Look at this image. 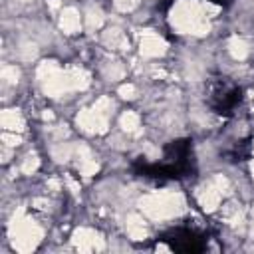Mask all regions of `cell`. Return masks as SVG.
Masks as SVG:
<instances>
[{
	"label": "cell",
	"instance_id": "6da1fadb",
	"mask_svg": "<svg viewBox=\"0 0 254 254\" xmlns=\"http://www.w3.org/2000/svg\"><path fill=\"white\" fill-rule=\"evenodd\" d=\"M135 175L153 181H183L194 177L196 161L190 139H175L163 147L159 161L137 159L133 163Z\"/></svg>",
	"mask_w": 254,
	"mask_h": 254
},
{
	"label": "cell",
	"instance_id": "7a4b0ae2",
	"mask_svg": "<svg viewBox=\"0 0 254 254\" xmlns=\"http://www.w3.org/2000/svg\"><path fill=\"white\" fill-rule=\"evenodd\" d=\"M242 87L226 75H216L206 83L204 101L220 117H232L242 103Z\"/></svg>",
	"mask_w": 254,
	"mask_h": 254
},
{
	"label": "cell",
	"instance_id": "3957f363",
	"mask_svg": "<svg viewBox=\"0 0 254 254\" xmlns=\"http://www.w3.org/2000/svg\"><path fill=\"white\" fill-rule=\"evenodd\" d=\"M155 240H157V244H163L167 250L187 252V254L204 252L208 248V232L194 224L173 226V228L161 232Z\"/></svg>",
	"mask_w": 254,
	"mask_h": 254
},
{
	"label": "cell",
	"instance_id": "277c9868",
	"mask_svg": "<svg viewBox=\"0 0 254 254\" xmlns=\"http://www.w3.org/2000/svg\"><path fill=\"white\" fill-rule=\"evenodd\" d=\"M210 2H214V4H220V6H224V4H228V0H210Z\"/></svg>",
	"mask_w": 254,
	"mask_h": 254
}]
</instances>
